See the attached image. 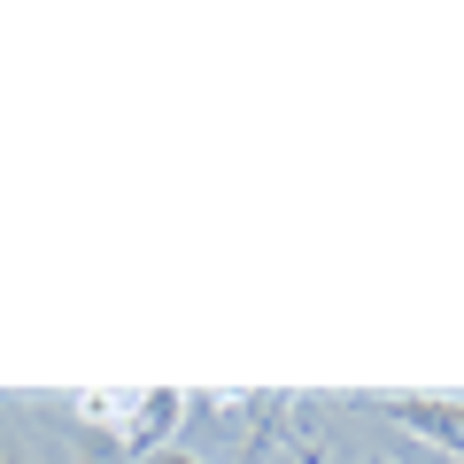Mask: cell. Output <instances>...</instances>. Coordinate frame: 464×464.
I'll return each mask as SVG.
<instances>
[{
    "mask_svg": "<svg viewBox=\"0 0 464 464\" xmlns=\"http://www.w3.org/2000/svg\"><path fill=\"white\" fill-rule=\"evenodd\" d=\"M372 411H387L402 433H418L464 464V395H372Z\"/></svg>",
    "mask_w": 464,
    "mask_h": 464,
    "instance_id": "6da1fadb",
    "label": "cell"
},
{
    "mask_svg": "<svg viewBox=\"0 0 464 464\" xmlns=\"http://www.w3.org/2000/svg\"><path fill=\"white\" fill-rule=\"evenodd\" d=\"M0 464H39V457H32V449L16 441V433H0Z\"/></svg>",
    "mask_w": 464,
    "mask_h": 464,
    "instance_id": "3957f363",
    "label": "cell"
},
{
    "mask_svg": "<svg viewBox=\"0 0 464 464\" xmlns=\"http://www.w3.org/2000/svg\"><path fill=\"white\" fill-rule=\"evenodd\" d=\"M179 426H186V387H140V395L124 402V449H132V457L170 449Z\"/></svg>",
    "mask_w": 464,
    "mask_h": 464,
    "instance_id": "7a4b0ae2",
    "label": "cell"
},
{
    "mask_svg": "<svg viewBox=\"0 0 464 464\" xmlns=\"http://www.w3.org/2000/svg\"><path fill=\"white\" fill-rule=\"evenodd\" d=\"M140 464H209V457H194V449H155V457H140Z\"/></svg>",
    "mask_w": 464,
    "mask_h": 464,
    "instance_id": "277c9868",
    "label": "cell"
}]
</instances>
